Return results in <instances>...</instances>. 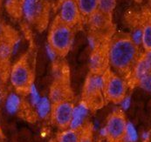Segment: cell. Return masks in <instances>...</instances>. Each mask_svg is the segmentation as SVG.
Here are the masks:
<instances>
[{
    "label": "cell",
    "instance_id": "obj_10",
    "mask_svg": "<svg viewBox=\"0 0 151 142\" xmlns=\"http://www.w3.org/2000/svg\"><path fill=\"white\" fill-rule=\"evenodd\" d=\"M90 114V105L86 100H81L74 105L72 119L68 128L74 131H81L86 124Z\"/></svg>",
    "mask_w": 151,
    "mask_h": 142
},
{
    "label": "cell",
    "instance_id": "obj_15",
    "mask_svg": "<svg viewBox=\"0 0 151 142\" xmlns=\"http://www.w3.org/2000/svg\"><path fill=\"white\" fill-rule=\"evenodd\" d=\"M53 104L47 96H43L40 101L35 106L36 114L40 120H46L51 117Z\"/></svg>",
    "mask_w": 151,
    "mask_h": 142
},
{
    "label": "cell",
    "instance_id": "obj_14",
    "mask_svg": "<svg viewBox=\"0 0 151 142\" xmlns=\"http://www.w3.org/2000/svg\"><path fill=\"white\" fill-rule=\"evenodd\" d=\"M82 17L90 18L98 11L99 0H76Z\"/></svg>",
    "mask_w": 151,
    "mask_h": 142
},
{
    "label": "cell",
    "instance_id": "obj_36",
    "mask_svg": "<svg viewBox=\"0 0 151 142\" xmlns=\"http://www.w3.org/2000/svg\"><path fill=\"white\" fill-rule=\"evenodd\" d=\"M149 142H151V141H149Z\"/></svg>",
    "mask_w": 151,
    "mask_h": 142
},
{
    "label": "cell",
    "instance_id": "obj_30",
    "mask_svg": "<svg viewBox=\"0 0 151 142\" xmlns=\"http://www.w3.org/2000/svg\"><path fill=\"white\" fill-rule=\"evenodd\" d=\"M140 139L142 142H149L151 140V131L150 130H144L140 134Z\"/></svg>",
    "mask_w": 151,
    "mask_h": 142
},
{
    "label": "cell",
    "instance_id": "obj_17",
    "mask_svg": "<svg viewBox=\"0 0 151 142\" xmlns=\"http://www.w3.org/2000/svg\"><path fill=\"white\" fill-rule=\"evenodd\" d=\"M105 64L104 57L99 52H93L89 60V68L92 72H101Z\"/></svg>",
    "mask_w": 151,
    "mask_h": 142
},
{
    "label": "cell",
    "instance_id": "obj_26",
    "mask_svg": "<svg viewBox=\"0 0 151 142\" xmlns=\"http://www.w3.org/2000/svg\"><path fill=\"white\" fill-rule=\"evenodd\" d=\"M130 39L137 46L142 45V28L134 30L132 32V34L130 35Z\"/></svg>",
    "mask_w": 151,
    "mask_h": 142
},
{
    "label": "cell",
    "instance_id": "obj_34",
    "mask_svg": "<svg viewBox=\"0 0 151 142\" xmlns=\"http://www.w3.org/2000/svg\"><path fill=\"white\" fill-rule=\"evenodd\" d=\"M89 44H90V46L91 47H93V48H94L95 46H96V42H95V39H93V38H90L89 39Z\"/></svg>",
    "mask_w": 151,
    "mask_h": 142
},
{
    "label": "cell",
    "instance_id": "obj_29",
    "mask_svg": "<svg viewBox=\"0 0 151 142\" xmlns=\"http://www.w3.org/2000/svg\"><path fill=\"white\" fill-rule=\"evenodd\" d=\"M141 57L142 58L143 60L145 61L146 65H148V67L151 70V49L150 50L146 51V52L142 54V56H141Z\"/></svg>",
    "mask_w": 151,
    "mask_h": 142
},
{
    "label": "cell",
    "instance_id": "obj_28",
    "mask_svg": "<svg viewBox=\"0 0 151 142\" xmlns=\"http://www.w3.org/2000/svg\"><path fill=\"white\" fill-rule=\"evenodd\" d=\"M80 142H94V141L90 132H85L83 133H81Z\"/></svg>",
    "mask_w": 151,
    "mask_h": 142
},
{
    "label": "cell",
    "instance_id": "obj_2",
    "mask_svg": "<svg viewBox=\"0 0 151 142\" xmlns=\"http://www.w3.org/2000/svg\"><path fill=\"white\" fill-rule=\"evenodd\" d=\"M74 41L73 28L56 18L52 22L48 36L47 44L60 56H65L71 50Z\"/></svg>",
    "mask_w": 151,
    "mask_h": 142
},
{
    "label": "cell",
    "instance_id": "obj_18",
    "mask_svg": "<svg viewBox=\"0 0 151 142\" xmlns=\"http://www.w3.org/2000/svg\"><path fill=\"white\" fill-rule=\"evenodd\" d=\"M140 139V134L134 123L131 121L127 122L125 133L122 142H138Z\"/></svg>",
    "mask_w": 151,
    "mask_h": 142
},
{
    "label": "cell",
    "instance_id": "obj_22",
    "mask_svg": "<svg viewBox=\"0 0 151 142\" xmlns=\"http://www.w3.org/2000/svg\"><path fill=\"white\" fill-rule=\"evenodd\" d=\"M27 92H28V93H29L30 102H31L32 105L33 107H35V106L38 105V103L40 101V100H41V98H42V96L40 95V91H39L37 85L32 82V83L31 84V85L29 86Z\"/></svg>",
    "mask_w": 151,
    "mask_h": 142
},
{
    "label": "cell",
    "instance_id": "obj_23",
    "mask_svg": "<svg viewBox=\"0 0 151 142\" xmlns=\"http://www.w3.org/2000/svg\"><path fill=\"white\" fill-rule=\"evenodd\" d=\"M108 18L106 16H104L103 14H101V12L97 11L96 13H94L93 16H91L89 18L90 23L92 24V25L95 28H101L105 25L106 22L108 21Z\"/></svg>",
    "mask_w": 151,
    "mask_h": 142
},
{
    "label": "cell",
    "instance_id": "obj_8",
    "mask_svg": "<svg viewBox=\"0 0 151 142\" xmlns=\"http://www.w3.org/2000/svg\"><path fill=\"white\" fill-rule=\"evenodd\" d=\"M81 14L79 10L76 0H62L60 4L57 18L64 24L74 27L81 19Z\"/></svg>",
    "mask_w": 151,
    "mask_h": 142
},
{
    "label": "cell",
    "instance_id": "obj_19",
    "mask_svg": "<svg viewBox=\"0 0 151 142\" xmlns=\"http://www.w3.org/2000/svg\"><path fill=\"white\" fill-rule=\"evenodd\" d=\"M150 72L151 70L148 67V65H146L145 61L142 60V57L139 58V60L136 61L135 65L133 67V76L135 81H137L142 77H143Z\"/></svg>",
    "mask_w": 151,
    "mask_h": 142
},
{
    "label": "cell",
    "instance_id": "obj_6",
    "mask_svg": "<svg viewBox=\"0 0 151 142\" xmlns=\"http://www.w3.org/2000/svg\"><path fill=\"white\" fill-rule=\"evenodd\" d=\"M127 122L121 110L115 111L108 116L105 124V127L108 131V141L122 142Z\"/></svg>",
    "mask_w": 151,
    "mask_h": 142
},
{
    "label": "cell",
    "instance_id": "obj_9",
    "mask_svg": "<svg viewBox=\"0 0 151 142\" xmlns=\"http://www.w3.org/2000/svg\"><path fill=\"white\" fill-rule=\"evenodd\" d=\"M18 45V39L11 36L4 27H0V65L10 60Z\"/></svg>",
    "mask_w": 151,
    "mask_h": 142
},
{
    "label": "cell",
    "instance_id": "obj_5",
    "mask_svg": "<svg viewBox=\"0 0 151 142\" xmlns=\"http://www.w3.org/2000/svg\"><path fill=\"white\" fill-rule=\"evenodd\" d=\"M107 77L101 72H90L87 76L84 88L83 94L85 100L87 103L96 100L104 93Z\"/></svg>",
    "mask_w": 151,
    "mask_h": 142
},
{
    "label": "cell",
    "instance_id": "obj_13",
    "mask_svg": "<svg viewBox=\"0 0 151 142\" xmlns=\"http://www.w3.org/2000/svg\"><path fill=\"white\" fill-rule=\"evenodd\" d=\"M4 104V107H5L6 112L9 114L14 115V114L18 113L21 109V97L18 93H12L6 96Z\"/></svg>",
    "mask_w": 151,
    "mask_h": 142
},
{
    "label": "cell",
    "instance_id": "obj_7",
    "mask_svg": "<svg viewBox=\"0 0 151 142\" xmlns=\"http://www.w3.org/2000/svg\"><path fill=\"white\" fill-rule=\"evenodd\" d=\"M73 106V103L69 100L54 104L51 114L52 122L62 130L68 128L72 119Z\"/></svg>",
    "mask_w": 151,
    "mask_h": 142
},
{
    "label": "cell",
    "instance_id": "obj_33",
    "mask_svg": "<svg viewBox=\"0 0 151 142\" xmlns=\"http://www.w3.org/2000/svg\"><path fill=\"white\" fill-rule=\"evenodd\" d=\"M5 98H6V96H5V94L4 93V91L0 88V106L3 105V103H4Z\"/></svg>",
    "mask_w": 151,
    "mask_h": 142
},
{
    "label": "cell",
    "instance_id": "obj_25",
    "mask_svg": "<svg viewBox=\"0 0 151 142\" xmlns=\"http://www.w3.org/2000/svg\"><path fill=\"white\" fill-rule=\"evenodd\" d=\"M132 105V98L131 96L127 94L123 99H122L119 101V106H120V110L122 112H127L129 111Z\"/></svg>",
    "mask_w": 151,
    "mask_h": 142
},
{
    "label": "cell",
    "instance_id": "obj_35",
    "mask_svg": "<svg viewBox=\"0 0 151 142\" xmlns=\"http://www.w3.org/2000/svg\"><path fill=\"white\" fill-rule=\"evenodd\" d=\"M99 142H110V141H108V140H102V141H99Z\"/></svg>",
    "mask_w": 151,
    "mask_h": 142
},
{
    "label": "cell",
    "instance_id": "obj_4",
    "mask_svg": "<svg viewBox=\"0 0 151 142\" xmlns=\"http://www.w3.org/2000/svg\"><path fill=\"white\" fill-rule=\"evenodd\" d=\"M128 83L119 74H110L107 77L103 94L108 100L114 103L123 99L128 93Z\"/></svg>",
    "mask_w": 151,
    "mask_h": 142
},
{
    "label": "cell",
    "instance_id": "obj_12",
    "mask_svg": "<svg viewBox=\"0 0 151 142\" xmlns=\"http://www.w3.org/2000/svg\"><path fill=\"white\" fill-rule=\"evenodd\" d=\"M48 97L53 105L67 100V91L65 85L61 81L54 82L50 89Z\"/></svg>",
    "mask_w": 151,
    "mask_h": 142
},
{
    "label": "cell",
    "instance_id": "obj_24",
    "mask_svg": "<svg viewBox=\"0 0 151 142\" xmlns=\"http://www.w3.org/2000/svg\"><path fill=\"white\" fill-rule=\"evenodd\" d=\"M138 86L146 93H151V72L137 80Z\"/></svg>",
    "mask_w": 151,
    "mask_h": 142
},
{
    "label": "cell",
    "instance_id": "obj_32",
    "mask_svg": "<svg viewBox=\"0 0 151 142\" xmlns=\"http://www.w3.org/2000/svg\"><path fill=\"white\" fill-rule=\"evenodd\" d=\"M101 123L99 120H95L92 123V125H91V129H92V131H93V132H98V130L101 128Z\"/></svg>",
    "mask_w": 151,
    "mask_h": 142
},
{
    "label": "cell",
    "instance_id": "obj_11",
    "mask_svg": "<svg viewBox=\"0 0 151 142\" xmlns=\"http://www.w3.org/2000/svg\"><path fill=\"white\" fill-rule=\"evenodd\" d=\"M23 12L28 20H34L42 12V4L38 0H24Z\"/></svg>",
    "mask_w": 151,
    "mask_h": 142
},
{
    "label": "cell",
    "instance_id": "obj_20",
    "mask_svg": "<svg viewBox=\"0 0 151 142\" xmlns=\"http://www.w3.org/2000/svg\"><path fill=\"white\" fill-rule=\"evenodd\" d=\"M115 6H116V0H99L98 11L109 19Z\"/></svg>",
    "mask_w": 151,
    "mask_h": 142
},
{
    "label": "cell",
    "instance_id": "obj_1",
    "mask_svg": "<svg viewBox=\"0 0 151 142\" xmlns=\"http://www.w3.org/2000/svg\"><path fill=\"white\" fill-rule=\"evenodd\" d=\"M139 58V46L132 41L130 36L116 37L108 46V61L116 72L129 71Z\"/></svg>",
    "mask_w": 151,
    "mask_h": 142
},
{
    "label": "cell",
    "instance_id": "obj_31",
    "mask_svg": "<svg viewBox=\"0 0 151 142\" xmlns=\"http://www.w3.org/2000/svg\"><path fill=\"white\" fill-rule=\"evenodd\" d=\"M98 134L102 140H108V131L105 127V126H101V128L98 130Z\"/></svg>",
    "mask_w": 151,
    "mask_h": 142
},
{
    "label": "cell",
    "instance_id": "obj_16",
    "mask_svg": "<svg viewBox=\"0 0 151 142\" xmlns=\"http://www.w3.org/2000/svg\"><path fill=\"white\" fill-rule=\"evenodd\" d=\"M81 133L70 128L63 129L57 136L56 142H80Z\"/></svg>",
    "mask_w": 151,
    "mask_h": 142
},
{
    "label": "cell",
    "instance_id": "obj_27",
    "mask_svg": "<svg viewBox=\"0 0 151 142\" xmlns=\"http://www.w3.org/2000/svg\"><path fill=\"white\" fill-rule=\"evenodd\" d=\"M46 53H47V57L52 62H55L57 60L59 55L57 54V52L52 49L51 48L48 44H46Z\"/></svg>",
    "mask_w": 151,
    "mask_h": 142
},
{
    "label": "cell",
    "instance_id": "obj_3",
    "mask_svg": "<svg viewBox=\"0 0 151 142\" xmlns=\"http://www.w3.org/2000/svg\"><path fill=\"white\" fill-rule=\"evenodd\" d=\"M10 81L17 91H28L29 86L32 83V72L26 58H21L12 66Z\"/></svg>",
    "mask_w": 151,
    "mask_h": 142
},
{
    "label": "cell",
    "instance_id": "obj_21",
    "mask_svg": "<svg viewBox=\"0 0 151 142\" xmlns=\"http://www.w3.org/2000/svg\"><path fill=\"white\" fill-rule=\"evenodd\" d=\"M142 46L145 51L151 49V21H148L144 24L142 28Z\"/></svg>",
    "mask_w": 151,
    "mask_h": 142
}]
</instances>
